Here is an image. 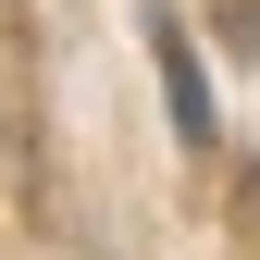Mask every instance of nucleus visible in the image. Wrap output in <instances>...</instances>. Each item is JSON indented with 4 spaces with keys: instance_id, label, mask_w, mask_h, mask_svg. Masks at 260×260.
<instances>
[{
    "instance_id": "nucleus-1",
    "label": "nucleus",
    "mask_w": 260,
    "mask_h": 260,
    "mask_svg": "<svg viewBox=\"0 0 260 260\" xmlns=\"http://www.w3.org/2000/svg\"><path fill=\"white\" fill-rule=\"evenodd\" d=\"M149 62H161V100H174V137H223V124H211V75H199V38H186V25L174 13H149Z\"/></svg>"
},
{
    "instance_id": "nucleus-2",
    "label": "nucleus",
    "mask_w": 260,
    "mask_h": 260,
    "mask_svg": "<svg viewBox=\"0 0 260 260\" xmlns=\"http://www.w3.org/2000/svg\"><path fill=\"white\" fill-rule=\"evenodd\" d=\"M223 38H236V50H260V0H223Z\"/></svg>"
}]
</instances>
